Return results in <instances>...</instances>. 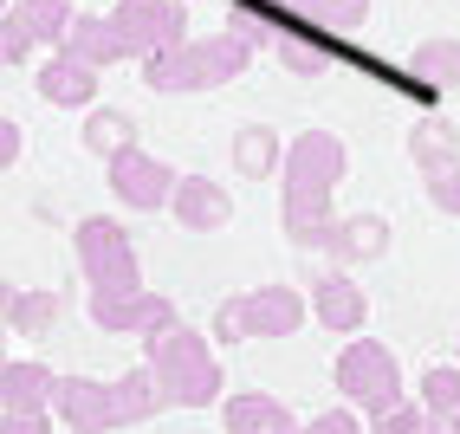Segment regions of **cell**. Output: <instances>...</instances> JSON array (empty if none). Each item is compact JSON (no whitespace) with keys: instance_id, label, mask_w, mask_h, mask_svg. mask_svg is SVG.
<instances>
[{"instance_id":"6da1fadb","label":"cell","mask_w":460,"mask_h":434,"mask_svg":"<svg viewBox=\"0 0 460 434\" xmlns=\"http://www.w3.org/2000/svg\"><path fill=\"white\" fill-rule=\"evenodd\" d=\"M344 137L331 130H305L292 149H286V195H279V214H286V234L298 246H318L331 234V195L344 182Z\"/></svg>"},{"instance_id":"7a4b0ae2","label":"cell","mask_w":460,"mask_h":434,"mask_svg":"<svg viewBox=\"0 0 460 434\" xmlns=\"http://www.w3.org/2000/svg\"><path fill=\"white\" fill-rule=\"evenodd\" d=\"M52 409L66 415L72 434H111V428H130V421H149L163 409V389L149 369H130L117 383H91V376H58L52 389Z\"/></svg>"},{"instance_id":"3957f363","label":"cell","mask_w":460,"mask_h":434,"mask_svg":"<svg viewBox=\"0 0 460 434\" xmlns=\"http://www.w3.org/2000/svg\"><path fill=\"white\" fill-rule=\"evenodd\" d=\"M143 369L156 376L163 402H175V409H214L221 402V363H214L208 337H195L189 324L143 337Z\"/></svg>"},{"instance_id":"277c9868","label":"cell","mask_w":460,"mask_h":434,"mask_svg":"<svg viewBox=\"0 0 460 434\" xmlns=\"http://www.w3.org/2000/svg\"><path fill=\"white\" fill-rule=\"evenodd\" d=\"M253 46L240 33H221V40H181L156 58H143V84L163 91V98H175V91H214V84H234L240 72H247Z\"/></svg>"},{"instance_id":"5b68a950","label":"cell","mask_w":460,"mask_h":434,"mask_svg":"<svg viewBox=\"0 0 460 434\" xmlns=\"http://www.w3.org/2000/svg\"><path fill=\"white\" fill-rule=\"evenodd\" d=\"M72 246H78V272L91 279V292H143L137 246H130V234L117 227L111 214H84Z\"/></svg>"},{"instance_id":"8992f818","label":"cell","mask_w":460,"mask_h":434,"mask_svg":"<svg viewBox=\"0 0 460 434\" xmlns=\"http://www.w3.org/2000/svg\"><path fill=\"white\" fill-rule=\"evenodd\" d=\"M305 324V298L292 286H260V292H240L214 312V337L221 344H253V337H292Z\"/></svg>"},{"instance_id":"52a82bcc","label":"cell","mask_w":460,"mask_h":434,"mask_svg":"<svg viewBox=\"0 0 460 434\" xmlns=\"http://www.w3.org/2000/svg\"><path fill=\"white\" fill-rule=\"evenodd\" d=\"M337 389H344L357 402V415H370V421L402 409V369H395V357L376 344V337L344 344V357H337Z\"/></svg>"},{"instance_id":"ba28073f","label":"cell","mask_w":460,"mask_h":434,"mask_svg":"<svg viewBox=\"0 0 460 434\" xmlns=\"http://www.w3.org/2000/svg\"><path fill=\"white\" fill-rule=\"evenodd\" d=\"M104 20H111L124 58H156V52L189 40V7L181 0H117Z\"/></svg>"},{"instance_id":"9c48e42d","label":"cell","mask_w":460,"mask_h":434,"mask_svg":"<svg viewBox=\"0 0 460 434\" xmlns=\"http://www.w3.org/2000/svg\"><path fill=\"white\" fill-rule=\"evenodd\" d=\"M72 26H78V13L66 7V0H13L7 20H0V58H7V66H20V58L33 52V46H46V40L66 52Z\"/></svg>"},{"instance_id":"30bf717a","label":"cell","mask_w":460,"mask_h":434,"mask_svg":"<svg viewBox=\"0 0 460 434\" xmlns=\"http://www.w3.org/2000/svg\"><path fill=\"white\" fill-rule=\"evenodd\" d=\"M91 324L156 337V331H175V305L163 292H91Z\"/></svg>"},{"instance_id":"8fae6325","label":"cell","mask_w":460,"mask_h":434,"mask_svg":"<svg viewBox=\"0 0 460 434\" xmlns=\"http://www.w3.org/2000/svg\"><path fill=\"white\" fill-rule=\"evenodd\" d=\"M111 189L124 208H169L181 175H169L156 156H143V149H124V156H111Z\"/></svg>"},{"instance_id":"7c38bea8","label":"cell","mask_w":460,"mask_h":434,"mask_svg":"<svg viewBox=\"0 0 460 434\" xmlns=\"http://www.w3.org/2000/svg\"><path fill=\"white\" fill-rule=\"evenodd\" d=\"M169 208H175V221L189 227V234H221L234 221L227 189H221V182H208V175H181V189H175Z\"/></svg>"},{"instance_id":"4fadbf2b","label":"cell","mask_w":460,"mask_h":434,"mask_svg":"<svg viewBox=\"0 0 460 434\" xmlns=\"http://www.w3.org/2000/svg\"><path fill=\"white\" fill-rule=\"evenodd\" d=\"M318 246H324L331 260H344V266L383 260L389 253V221H383V214H350V221H331V234Z\"/></svg>"},{"instance_id":"5bb4252c","label":"cell","mask_w":460,"mask_h":434,"mask_svg":"<svg viewBox=\"0 0 460 434\" xmlns=\"http://www.w3.org/2000/svg\"><path fill=\"white\" fill-rule=\"evenodd\" d=\"M312 312H318V324L324 331H363V318H370V298L357 292V279H344V272H324L318 286H312Z\"/></svg>"},{"instance_id":"9a60e30c","label":"cell","mask_w":460,"mask_h":434,"mask_svg":"<svg viewBox=\"0 0 460 434\" xmlns=\"http://www.w3.org/2000/svg\"><path fill=\"white\" fill-rule=\"evenodd\" d=\"M221 415H227V434H305V428L292 421L286 402H272V395H260V389L227 395V402H221Z\"/></svg>"},{"instance_id":"2e32d148","label":"cell","mask_w":460,"mask_h":434,"mask_svg":"<svg viewBox=\"0 0 460 434\" xmlns=\"http://www.w3.org/2000/svg\"><path fill=\"white\" fill-rule=\"evenodd\" d=\"M40 98H46V104H66V111H78V104H91V98H98V72L58 52V58H46V66H40Z\"/></svg>"},{"instance_id":"e0dca14e","label":"cell","mask_w":460,"mask_h":434,"mask_svg":"<svg viewBox=\"0 0 460 434\" xmlns=\"http://www.w3.org/2000/svg\"><path fill=\"white\" fill-rule=\"evenodd\" d=\"M52 389H58V376L46 363H7V376H0L7 415H46L52 409Z\"/></svg>"},{"instance_id":"ac0fdd59","label":"cell","mask_w":460,"mask_h":434,"mask_svg":"<svg viewBox=\"0 0 460 434\" xmlns=\"http://www.w3.org/2000/svg\"><path fill=\"white\" fill-rule=\"evenodd\" d=\"M409 156H415L421 182H428V175H447V169H460L454 123H447V117H415V130H409Z\"/></svg>"},{"instance_id":"d6986e66","label":"cell","mask_w":460,"mask_h":434,"mask_svg":"<svg viewBox=\"0 0 460 434\" xmlns=\"http://www.w3.org/2000/svg\"><path fill=\"white\" fill-rule=\"evenodd\" d=\"M272 7L298 13L305 26H318V33H357V26L370 20V0H272Z\"/></svg>"},{"instance_id":"ffe728a7","label":"cell","mask_w":460,"mask_h":434,"mask_svg":"<svg viewBox=\"0 0 460 434\" xmlns=\"http://www.w3.org/2000/svg\"><path fill=\"white\" fill-rule=\"evenodd\" d=\"M66 58H78V66H117V33H111V20L104 13H78V26H72V40H66Z\"/></svg>"},{"instance_id":"44dd1931","label":"cell","mask_w":460,"mask_h":434,"mask_svg":"<svg viewBox=\"0 0 460 434\" xmlns=\"http://www.w3.org/2000/svg\"><path fill=\"white\" fill-rule=\"evenodd\" d=\"M272 52H279V66H286V72L318 78L331 58H337V40H324V33H279V40H272Z\"/></svg>"},{"instance_id":"7402d4cb","label":"cell","mask_w":460,"mask_h":434,"mask_svg":"<svg viewBox=\"0 0 460 434\" xmlns=\"http://www.w3.org/2000/svg\"><path fill=\"white\" fill-rule=\"evenodd\" d=\"M272 163L286 169V156H279V143H272V130H266V123H247V130L234 137V169L247 175V182H260V175H272Z\"/></svg>"},{"instance_id":"603a6c76","label":"cell","mask_w":460,"mask_h":434,"mask_svg":"<svg viewBox=\"0 0 460 434\" xmlns=\"http://www.w3.org/2000/svg\"><path fill=\"white\" fill-rule=\"evenodd\" d=\"M84 149H98V156H124V149H137V123L124 111H91L84 117Z\"/></svg>"},{"instance_id":"cb8c5ba5","label":"cell","mask_w":460,"mask_h":434,"mask_svg":"<svg viewBox=\"0 0 460 434\" xmlns=\"http://www.w3.org/2000/svg\"><path fill=\"white\" fill-rule=\"evenodd\" d=\"M409 72L421 84H460V40H421L409 52Z\"/></svg>"},{"instance_id":"d4e9b609","label":"cell","mask_w":460,"mask_h":434,"mask_svg":"<svg viewBox=\"0 0 460 434\" xmlns=\"http://www.w3.org/2000/svg\"><path fill=\"white\" fill-rule=\"evenodd\" d=\"M58 318V292H7V324L20 337H40Z\"/></svg>"},{"instance_id":"484cf974","label":"cell","mask_w":460,"mask_h":434,"mask_svg":"<svg viewBox=\"0 0 460 434\" xmlns=\"http://www.w3.org/2000/svg\"><path fill=\"white\" fill-rule=\"evenodd\" d=\"M421 409L428 415H435V421H460V363L447 369H428V376H421Z\"/></svg>"},{"instance_id":"4316f807","label":"cell","mask_w":460,"mask_h":434,"mask_svg":"<svg viewBox=\"0 0 460 434\" xmlns=\"http://www.w3.org/2000/svg\"><path fill=\"white\" fill-rule=\"evenodd\" d=\"M376 434H435V415H428L421 402H402L395 415H383V421H376Z\"/></svg>"},{"instance_id":"83f0119b","label":"cell","mask_w":460,"mask_h":434,"mask_svg":"<svg viewBox=\"0 0 460 434\" xmlns=\"http://www.w3.org/2000/svg\"><path fill=\"white\" fill-rule=\"evenodd\" d=\"M428 201H435L441 214H460V169H447V175H428Z\"/></svg>"},{"instance_id":"f1b7e54d","label":"cell","mask_w":460,"mask_h":434,"mask_svg":"<svg viewBox=\"0 0 460 434\" xmlns=\"http://www.w3.org/2000/svg\"><path fill=\"white\" fill-rule=\"evenodd\" d=\"M305 434H363V421H357L350 409H324V415L305 421Z\"/></svg>"},{"instance_id":"f546056e","label":"cell","mask_w":460,"mask_h":434,"mask_svg":"<svg viewBox=\"0 0 460 434\" xmlns=\"http://www.w3.org/2000/svg\"><path fill=\"white\" fill-rule=\"evenodd\" d=\"M20 149H26V130L7 117V123H0V169H7V175H13V163H20Z\"/></svg>"},{"instance_id":"4dcf8cb0","label":"cell","mask_w":460,"mask_h":434,"mask_svg":"<svg viewBox=\"0 0 460 434\" xmlns=\"http://www.w3.org/2000/svg\"><path fill=\"white\" fill-rule=\"evenodd\" d=\"M7 434H52L46 415H7Z\"/></svg>"},{"instance_id":"1f68e13d","label":"cell","mask_w":460,"mask_h":434,"mask_svg":"<svg viewBox=\"0 0 460 434\" xmlns=\"http://www.w3.org/2000/svg\"><path fill=\"white\" fill-rule=\"evenodd\" d=\"M447 434H460V421H447Z\"/></svg>"}]
</instances>
